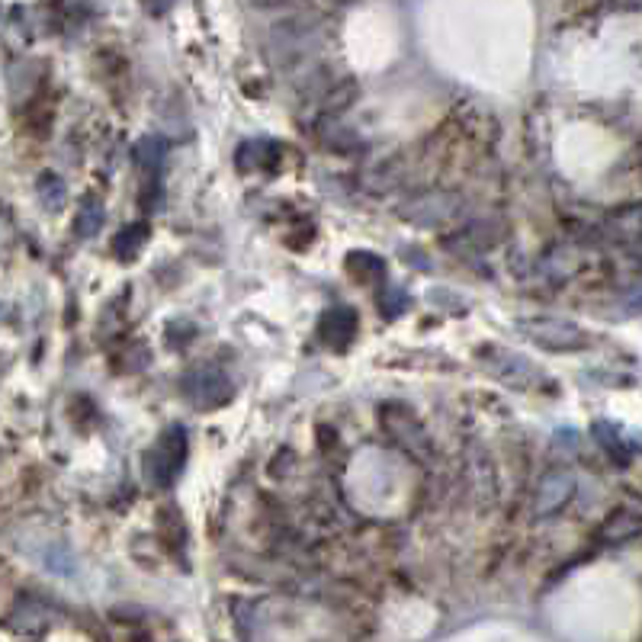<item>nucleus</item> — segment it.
I'll return each instance as SVG.
<instances>
[{
    "label": "nucleus",
    "instance_id": "nucleus-7",
    "mask_svg": "<svg viewBox=\"0 0 642 642\" xmlns=\"http://www.w3.org/2000/svg\"><path fill=\"white\" fill-rule=\"evenodd\" d=\"M642 533V511L636 508H617L604 517V524L598 530L601 543H626Z\"/></svg>",
    "mask_w": 642,
    "mask_h": 642
},
{
    "label": "nucleus",
    "instance_id": "nucleus-4",
    "mask_svg": "<svg viewBox=\"0 0 642 642\" xmlns=\"http://www.w3.org/2000/svg\"><path fill=\"white\" fill-rule=\"evenodd\" d=\"M485 366L492 370L498 379H504L508 386H517V389H533V386H540L543 382V373L533 366L527 357H521V354H511V350H498V347H492L485 354Z\"/></svg>",
    "mask_w": 642,
    "mask_h": 642
},
{
    "label": "nucleus",
    "instance_id": "nucleus-6",
    "mask_svg": "<svg viewBox=\"0 0 642 642\" xmlns=\"http://www.w3.org/2000/svg\"><path fill=\"white\" fill-rule=\"evenodd\" d=\"M357 325H360L357 312L350 309V305H334V309H328L318 321V338L334 350H344L357 338Z\"/></svg>",
    "mask_w": 642,
    "mask_h": 642
},
{
    "label": "nucleus",
    "instance_id": "nucleus-14",
    "mask_svg": "<svg viewBox=\"0 0 642 642\" xmlns=\"http://www.w3.org/2000/svg\"><path fill=\"white\" fill-rule=\"evenodd\" d=\"M36 193H39L42 206H45V209H52V212H58L61 206L68 203V190H65V183H61V177H58V174H52V171H45V174L39 177Z\"/></svg>",
    "mask_w": 642,
    "mask_h": 642
},
{
    "label": "nucleus",
    "instance_id": "nucleus-13",
    "mask_svg": "<svg viewBox=\"0 0 642 642\" xmlns=\"http://www.w3.org/2000/svg\"><path fill=\"white\" fill-rule=\"evenodd\" d=\"M103 219H106L103 200L90 193V196H84V203L78 209V222H74V232H78L81 238H94L100 228H103Z\"/></svg>",
    "mask_w": 642,
    "mask_h": 642
},
{
    "label": "nucleus",
    "instance_id": "nucleus-5",
    "mask_svg": "<svg viewBox=\"0 0 642 642\" xmlns=\"http://www.w3.org/2000/svg\"><path fill=\"white\" fill-rule=\"evenodd\" d=\"M575 495V476L565 469H553L540 479L537 488V517H553L559 514L565 504Z\"/></svg>",
    "mask_w": 642,
    "mask_h": 642
},
{
    "label": "nucleus",
    "instance_id": "nucleus-11",
    "mask_svg": "<svg viewBox=\"0 0 642 642\" xmlns=\"http://www.w3.org/2000/svg\"><path fill=\"white\" fill-rule=\"evenodd\" d=\"M148 232H151L148 222L126 225L116 235V241H113V254L119 257V261H135V257H139V251L148 244Z\"/></svg>",
    "mask_w": 642,
    "mask_h": 642
},
{
    "label": "nucleus",
    "instance_id": "nucleus-3",
    "mask_svg": "<svg viewBox=\"0 0 642 642\" xmlns=\"http://www.w3.org/2000/svg\"><path fill=\"white\" fill-rule=\"evenodd\" d=\"M180 392H183V399L196 408H222L232 402V395H235L232 379H228L216 363L193 366L190 373H183Z\"/></svg>",
    "mask_w": 642,
    "mask_h": 642
},
{
    "label": "nucleus",
    "instance_id": "nucleus-15",
    "mask_svg": "<svg viewBox=\"0 0 642 642\" xmlns=\"http://www.w3.org/2000/svg\"><path fill=\"white\" fill-rule=\"evenodd\" d=\"M379 305H382V315L395 318V315H402V312H405V305H408V293H405L402 286H386V293H382Z\"/></svg>",
    "mask_w": 642,
    "mask_h": 642
},
{
    "label": "nucleus",
    "instance_id": "nucleus-12",
    "mask_svg": "<svg viewBox=\"0 0 642 642\" xmlns=\"http://www.w3.org/2000/svg\"><path fill=\"white\" fill-rule=\"evenodd\" d=\"M347 270H350V277L360 280V283H379V280H386V261L370 251H354L347 257Z\"/></svg>",
    "mask_w": 642,
    "mask_h": 642
},
{
    "label": "nucleus",
    "instance_id": "nucleus-2",
    "mask_svg": "<svg viewBox=\"0 0 642 642\" xmlns=\"http://www.w3.org/2000/svg\"><path fill=\"white\" fill-rule=\"evenodd\" d=\"M517 331L537 347L553 350V354H575V350H585L591 344V338L582 328L562 318H521L517 321Z\"/></svg>",
    "mask_w": 642,
    "mask_h": 642
},
{
    "label": "nucleus",
    "instance_id": "nucleus-16",
    "mask_svg": "<svg viewBox=\"0 0 642 642\" xmlns=\"http://www.w3.org/2000/svg\"><path fill=\"white\" fill-rule=\"evenodd\" d=\"M174 4H177V0H145L148 13H155V17H161V13H167Z\"/></svg>",
    "mask_w": 642,
    "mask_h": 642
},
{
    "label": "nucleus",
    "instance_id": "nucleus-9",
    "mask_svg": "<svg viewBox=\"0 0 642 642\" xmlns=\"http://www.w3.org/2000/svg\"><path fill=\"white\" fill-rule=\"evenodd\" d=\"M591 434H594V440L601 443V450H604L617 466H626V463L633 460V447L623 440V434L617 431V424H610V421H594V424H591Z\"/></svg>",
    "mask_w": 642,
    "mask_h": 642
},
{
    "label": "nucleus",
    "instance_id": "nucleus-1",
    "mask_svg": "<svg viewBox=\"0 0 642 642\" xmlns=\"http://www.w3.org/2000/svg\"><path fill=\"white\" fill-rule=\"evenodd\" d=\"M187 453H190L187 427H183V424L164 427L161 437L155 440V447L145 453V479H148V485L158 488V492L174 488V482L180 479V472H183V463H187Z\"/></svg>",
    "mask_w": 642,
    "mask_h": 642
},
{
    "label": "nucleus",
    "instance_id": "nucleus-10",
    "mask_svg": "<svg viewBox=\"0 0 642 642\" xmlns=\"http://www.w3.org/2000/svg\"><path fill=\"white\" fill-rule=\"evenodd\" d=\"M607 228H610V235H614L617 241H626V244L642 241V203L617 209L614 216H610Z\"/></svg>",
    "mask_w": 642,
    "mask_h": 642
},
{
    "label": "nucleus",
    "instance_id": "nucleus-8",
    "mask_svg": "<svg viewBox=\"0 0 642 642\" xmlns=\"http://www.w3.org/2000/svg\"><path fill=\"white\" fill-rule=\"evenodd\" d=\"M132 158H135V167H139L142 177H145V187L151 190L161 180V167H164V158H167V142L158 139V135H148V139H142L139 145H135Z\"/></svg>",
    "mask_w": 642,
    "mask_h": 642
}]
</instances>
